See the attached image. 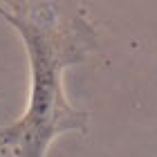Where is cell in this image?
<instances>
[{"label": "cell", "mask_w": 157, "mask_h": 157, "mask_svg": "<svg viewBox=\"0 0 157 157\" xmlns=\"http://www.w3.org/2000/svg\"><path fill=\"white\" fill-rule=\"evenodd\" d=\"M16 23V20H11ZM29 52L34 59V99L27 117L18 126L2 132V137H9V141H20V157H40L43 148L49 141V137L56 130L63 128H83L85 115L74 112L67 108L65 99L61 97L59 72L61 65L70 59L63 56V52L52 49V38L45 36V32L36 29L34 25H20Z\"/></svg>", "instance_id": "6da1fadb"}]
</instances>
